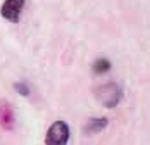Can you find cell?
Segmentation results:
<instances>
[{"label":"cell","instance_id":"3","mask_svg":"<svg viewBox=\"0 0 150 145\" xmlns=\"http://www.w3.org/2000/svg\"><path fill=\"white\" fill-rule=\"evenodd\" d=\"M23 9H24V0H5L0 7V14L11 23H19Z\"/></svg>","mask_w":150,"mask_h":145},{"label":"cell","instance_id":"6","mask_svg":"<svg viewBox=\"0 0 150 145\" xmlns=\"http://www.w3.org/2000/svg\"><path fill=\"white\" fill-rule=\"evenodd\" d=\"M91 69L95 74H104L110 69V62L107 60V59H98V60H95L93 62V66H91Z\"/></svg>","mask_w":150,"mask_h":145},{"label":"cell","instance_id":"7","mask_svg":"<svg viewBox=\"0 0 150 145\" xmlns=\"http://www.w3.org/2000/svg\"><path fill=\"white\" fill-rule=\"evenodd\" d=\"M14 88H16V92H17V93H21L23 97H28V95H30V87H28L26 83H23V81L16 83Z\"/></svg>","mask_w":150,"mask_h":145},{"label":"cell","instance_id":"1","mask_svg":"<svg viewBox=\"0 0 150 145\" xmlns=\"http://www.w3.org/2000/svg\"><path fill=\"white\" fill-rule=\"evenodd\" d=\"M97 97L104 104V107H116L122 99V90L116 83H105L97 88Z\"/></svg>","mask_w":150,"mask_h":145},{"label":"cell","instance_id":"4","mask_svg":"<svg viewBox=\"0 0 150 145\" xmlns=\"http://www.w3.org/2000/svg\"><path fill=\"white\" fill-rule=\"evenodd\" d=\"M0 126L4 130H12L14 128V111L9 100L0 99Z\"/></svg>","mask_w":150,"mask_h":145},{"label":"cell","instance_id":"5","mask_svg":"<svg viewBox=\"0 0 150 145\" xmlns=\"http://www.w3.org/2000/svg\"><path fill=\"white\" fill-rule=\"evenodd\" d=\"M107 124H109V121L105 117H91V119H88V123L85 124L83 130L86 131V133H90V135L91 133H100Z\"/></svg>","mask_w":150,"mask_h":145},{"label":"cell","instance_id":"2","mask_svg":"<svg viewBox=\"0 0 150 145\" xmlns=\"http://www.w3.org/2000/svg\"><path fill=\"white\" fill-rule=\"evenodd\" d=\"M69 142V126L66 121H55L45 136L47 145H67Z\"/></svg>","mask_w":150,"mask_h":145}]
</instances>
